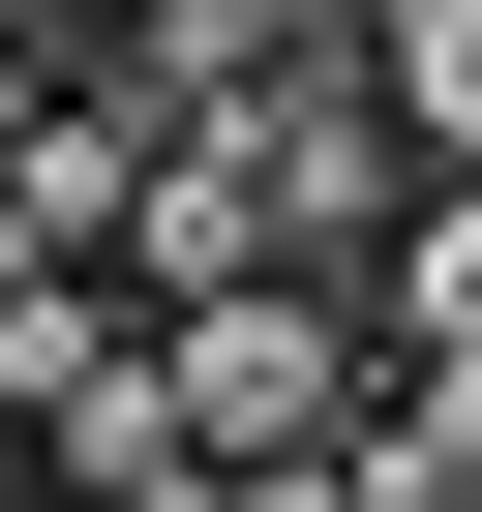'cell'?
<instances>
[{
  "label": "cell",
  "instance_id": "1",
  "mask_svg": "<svg viewBox=\"0 0 482 512\" xmlns=\"http://www.w3.org/2000/svg\"><path fill=\"white\" fill-rule=\"evenodd\" d=\"M362 422H392V302H362V272L181 302V452H362Z\"/></svg>",
  "mask_w": 482,
  "mask_h": 512
},
{
  "label": "cell",
  "instance_id": "3",
  "mask_svg": "<svg viewBox=\"0 0 482 512\" xmlns=\"http://www.w3.org/2000/svg\"><path fill=\"white\" fill-rule=\"evenodd\" d=\"M362 512H482V362H392V422H362Z\"/></svg>",
  "mask_w": 482,
  "mask_h": 512
},
{
  "label": "cell",
  "instance_id": "4",
  "mask_svg": "<svg viewBox=\"0 0 482 512\" xmlns=\"http://www.w3.org/2000/svg\"><path fill=\"white\" fill-rule=\"evenodd\" d=\"M91 31H151V0H91Z\"/></svg>",
  "mask_w": 482,
  "mask_h": 512
},
{
  "label": "cell",
  "instance_id": "2",
  "mask_svg": "<svg viewBox=\"0 0 482 512\" xmlns=\"http://www.w3.org/2000/svg\"><path fill=\"white\" fill-rule=\"evenodd\" d=\"M362 302H392V362H482V181L392 211V272H362Z\"/></svg>",
  "mask_w": 482,
  "mask_h": 512
}]
</instances>
